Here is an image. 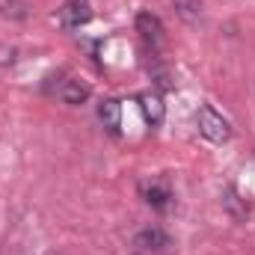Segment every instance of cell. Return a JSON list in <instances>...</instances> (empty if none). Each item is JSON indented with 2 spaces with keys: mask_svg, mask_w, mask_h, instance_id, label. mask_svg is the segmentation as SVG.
Returning <instances> with one entry per match:
<instances>
[{
  "mask_svg": "<svg viewBox=\"0 0 255 255\" xmlns=\"http://www.w3.org/2000/svg\"><path fill=\"white\" fill-rule=\"evenodd\" d=\"M199 133L208 139V142H229L232 139V125L223 113H217L214 107H199Z\"/></svg>",
  "mask_w": 255,
  "mask_h": 255,
  "instance_id": "6da1fadb",
  "label": "cell"
},
{
  "mask_svg": "<svg viewBox=\"0 0 255 255\" xmlns=\"http://www.w3.org/2000/svg\"><path fill=\"white\" fill-rule=\"evenodd\" d=\"M136 33L142 36L145 45H151V51H157V48L163 45V39H166L163 21H160L157 15H151V12H139V15H136Z\"/></svg>",
  "mask_w": 255,
  "mask_h": 255,
  "instance_id": "7a4b0ae2",
  "label": "cell"
},
{
  "mask_svg": "<svg viewBox=\"0 0 255 255\" xmlns=\"http://www.w3.org/2000/svg\"><path fill=\"white\" fill-rule=\"evenodd\" d=\"M139 110H142V116H145V122L151 128L163 125V116H166V107H163V101H160V95L157 92H142L139 98Z\"/></svg>",
  "mask_w": 255,
  "mask_h": 255,
  "instance_id": "3957f363",
  "label": "cell"
},
{
  "mask_svg": "<svg viewBox=\"0 0 255 255\" xmlns=\"http://www.w3.org/2000/svg\"><path fill=\"white\" fill-rule=\"evenodd\" d=\"M169 244H172V241H169V235H166V232H160L157 226H148V229H142V232L136 235V247H139V250L163 253Z\"/></svg>",
  "mask_w": 255,
  "mask_h": 255,
  "instance_id": "277c9868",
  "label": "cell"
},
{
  "mask_svg": "<svg viewBox=\"0 0 255 255\" xmlns=\"http://www.w3.org/2000/svg\"><path fill=\"white\" fill-rule=\"evenodd\" d=\"M60 18H63V24L71 30V27H80V24H86L89 18H92V12H89V3L86 0H68L63 6V12H60Z\"/></svg>",
  "mask_w": 255,
  "mask_h": 255,
  "instance_id": "5b68a950",
  "label": "cell"
},
{
  "mask_svg": "<svg viewBox=\"0 0 255 255\" xmlns=\"http://www.w3.org/2000/svg\"><path fill=\"white\" fill-rule=\"evenodd\" d=\"M98 119H101V125L107 128L110 133H119V128H122V107H119V101L116 98H104L98 104Z\"/></svg>",
  "mask_w": 255,
  "mask_h": 255,
  "instance_id": "8992f818",
  "label": "cell"
},
{
  "mask_svg": "<svg viewBox=\"0 0 255 255\" xmlns=\"http://www.w3.org/2000/svg\"><path fill=\"white\" fill-rule=\"evenodd\" d=\"M89 86L86 83H80V80H63V86H60V98H63L65 104H71V107H77V104H83V101H89Z\"/></svg>",
  "mask_w": 255,
  "mask_h": 255,
  "instance_id": "52a82bcc",
  "label": "cell"
},
{
  "mask_svg": "<svg viewBox=\"0 0 255 255\" xmlns=\"http://www.w3.org/2000/svg\"><path fill=\"white\" fill-rule=\"evenodd\" d=\"M223 208L229 211V217L235 220V223H244L247 217H250V208H247V202L238 196L235 187H229V190L223 193Z\"/></svg>",
  "mask_w": 255,
  "mask_h": 255,
  "instance_id": "ba28073f",
  "label": "cell"
},
{
  "mask_svg": "<svg viewBox=\"0 0 255 255\" xmlns=\"http://www.w3.org/2000/svg\"><path fill=\"white\" fill-rule=\"evenodd\" d=\"M142 196H145V202H148L154 211H166V208H169V202H172V193L166 190L163 184H151V187H145Z\"/></svg>",
  "mask_w": 255,
  "mask_h": 255,
  "instance_id": "9c48e42d",
  "label": "cell"
},
{
  "mask_svg": "<svg viewBox=\"0 0 255 255\" xmlns=\"http://www.w3.org/2000/svg\"><path fill=\"white\" fill-rule=\"evenodd\" d=\"M172 9H175V15L181 18V21H199L202 18V0H172Z\"/></svg>",
  "mask_w": 255,
  "mask_h": 255,
  "instance_id": "30bf717a",
  "label": "cell"
},
{
  "mask_svg": "<svg viewBox=\"0 0 255 255\" xmlns=\"http://www.w3.org/2000/svg\"><path fill=\"white\" fill-rule=\"evenodd\" d=\"M0 15L21 21V18H27V6H24V0H0Z\"/></svg>",
  "mask_w": 255,
  "mask_h": 255,
  "instance_id": "8fae6325",
  "label": "cell"
}]
</instances>
